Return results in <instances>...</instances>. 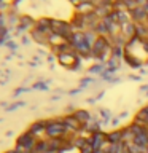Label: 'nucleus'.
Returning <instances> with one entry per match:
<instances>
[{
    "label": "nucleus",
    "mask_w": 148,
    "mask_h": 153,
    "mask_svg": "<svg viewBox=\"0 0 148 153\" xmlns=\"http://www.w3.org/2000/svg\"><path fill=\"white\" fill-rule=\"evenodd\" d=\"M73 117L80 121L81 126H84V124H88L91 121V117H92V112H89V110H84V108H76L73 112Z\"/></svg>",
    "instance_id": "f257e3e1"
},
{
    "label": "nucleus",
    "mask_w": 148,
    "mask_h": 153,
    "mask_svg": "<svg viewBox=\"0 0 148 153\" xmlns=\"http://www.w3.org/2000/svg\"><path fill=\"white\" fill-rule=\"evenodd\" d=\"M123 142V129L116 128L107 132V143H119Z\"/></svg>",
    "instance_id": "f03ea898"
},
{
    "label": "nucleus",
    "mask_w": 148,
    "mask_h": 153,
    "mask_svg": "<svg viewBox=\"0 0 148 153\" xmlns=\"http://www.w3.org/2000/svg\"><path fill=\"white\" fill-rule=\"evenodd\" d=\"M121 33L124 37L127 38V40H131V38L135 37V22H126L121 26Z\"/></svg>",
    "instance_id": "7ed1b4c3"
},
{
    "label": "nucleus",
    "mask_w": 148,
    "mask_h": 153,
    "mask_svg": "<svg viewBox=\"0 0 148 153\" xmlns=\"http://www.w3.org/2000/svg\"><path fill=\"white\" fill-rule=\"evenodd\" d=\"M99 118H100V124H102V126H110V121H112L113 115L110 112V108L100 107L99 108Z\"/></svg>",
    "instance_id": "20e7f679"
},
{
    "label": "nucleus",
    "mask_w": 148,
    "mask_h": 153,
    "mask_svg": "<svg viewBox=\"0 0 148 153\" xmlns=\"http://www.w3.org/2000/svg\"><path fill=\"white\" fill-rule=\"evenodd\" d=\"M104 70H105V64H102V62H99V64H92L88 69V72H89V74H92V75H100Z\"/></svg>",
    "instance_id": "39448f33"
},
{
    "label": "nucleus",
    "mask_w": 148,
    "mask_h": 153,
    "mask_svg": "<svg viewBox=\"0 0 148 153\" xmlns=\"http://www.w3.org/2000/svg\"><path fill=\"white\" fill-rule=\"evenodd\" d=\"M119 124H121V118L118 117V115H113V118H112V121H110V126H112L113 129H116Z\"/></svg>",
    "instance_id": "423d86ee"
},
{
    "label": "nucleus",
    "mask_w": 148,
    "mask_h": 153,
    "mask_svg": "<svg viewBox=\"0 0 148 153\" xmlns=\"http://www.w3.org/2000/svg\"><path fill=\"white\" fill-rule=\"evenodd\" d=\"M92 152H94V148H92V145H91L89 142L86 143V145H84V147L80 150V153H92Z\"/></svg>",
    "instance_id": "0eeeda50"
},
{
    "label": "nucleus",
    "mask_w": 148,
    "mask_h": 153,
    "mask_svg": "<svg viewBox=\"0 0 148 153\" xmlns=\"http://www.w3.org/2000/svg\"><path fill=\"white\" fill-rule=\"evenodd\" d=\"M118 117H119V118H121V121H123V120H126V118L129 117V112H121V113H119V115H118Z\"/></svg>",
    "instance_id": "6e6552de"
},
{
    "label": "nucleus",
    "mask_w": 148,
    "mask_h": 153,
    "mask_svg": "<svg viewBox=\"0 0 148 153\" xmlns=\"http://www.w3.org/2000/svg\"><path fill=\"white\" fill-rule=\"evenodd\" d=\"M95 102H97V99H95V97H89L88 99V104L89 105H95Z\"/></svg>",
    "instance_id": "1a4fd4ad"
},
{
    "label": "nucleus",
    "mask_w": 148,
    "mask_h": 153,
    "mask_svg": "<svg viewBox=\"0 0 148 153\" xmlns=\"http://www.w3.org/2000/svg\"><path fill=\"white\" fill-rule=\"evenodd\" d=\"M147 91H148V85H143V86H140V93H142V94H145Z\"/></svg>",
    "instance_id": "9d476101"
},
{
    "label": "nucleus",
    "mask_w": 148,
    "mask_h": 153,
    "mask_svg": "<svg viewBox=\"0 0 148 153\" xmlns=\"http://www.w3.org/2000/svg\"><path fill=\"white\" fill-rule=\"evenodd\" d=\"M131 78L135 80V81H138V80H140V76H138V75H131Z\"/></svg>",
    "instance_id": "9b49d317"
},
{
    "label": "nucleus",
    "mask_w": 148,
    "mask_h": 153,
    "mask_svg": "<svg viewBox=\"0 0 148 153\" xmlns=\"http://www.w3.org/2000/svg\"><path fill=\"white\" fill-rule=\"evenodd\" d=\"M92 153H105V152H104V150H94Z\"/></svg>",
    "instance_id": "f8f14e48"
},
{
    "label": "nucleus",
    "mask_w": 148,
    "mask_h": 153,
    "mask_svg": "<svg viewBox=\"0 0 148 153\" xmlns=\"http://www.w3.org/2000/svg\"><path fill=\"white\" fill-rule=\"evenodd\" d=\"M145 97H147V99H148V91H147V93H145Z\"/></svg>",
    "instance_id": "ddd939ff"
}]
</instances>
